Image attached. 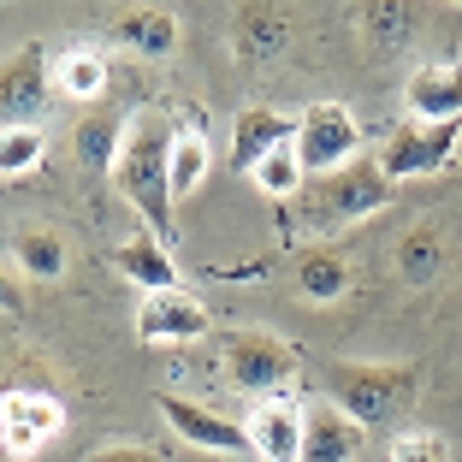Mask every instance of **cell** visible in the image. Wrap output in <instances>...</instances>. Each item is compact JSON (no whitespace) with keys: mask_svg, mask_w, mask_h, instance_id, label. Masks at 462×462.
<instances>
[{"mask_svg":"<svg viewBox=\"0 0 462 462\" xmlns=\"http://www.w3.org/2000/svg\"><path fill=\"white\" fill-rule=\"evenodd\" d=\"M113 184L119 196L143 214V226L172 249L178 237V219H172V125L161 113H143L136 125H125V143H119V161H113Z\"/></svg>","mask_w":462,"mask_h":462,"instance_id":"6da1fadb","label":"cell"},{"mask_svg":"<svg viewBox=\"0 0 462 462\" xmlns=\"http://www.w3.org/2000/svg\"><path fill=\"white\" fill-rule=\"evenodd\" d=\"M421 397V367L409 362H332L327 367V403L344 409L356 427H385Z\"/></svg>","mask_w":462,"mask_h":462,"instance_id":"7a4b0ae2","label":"cell"},{"mask_svg":"<svg viewBox=\"0 0 462 462\" xmlns=\"http://www.w3.org/2000/svg\"><path fill=\"white\" fill-rule=\"evenodd\" d=\"M297 202L314 231H338V226H356V219L385 214L392 208V178L380 172V161H350L344 172L309 178V190Z\"/></svg>","mask_w":462,"mask_h":462,"instance_id":"3957f363","label":"cell"},{"mask_svg":"<svg viewBox=\"0 0 462 462\" xmlns=\"http://www.w3.org/2000/svg\"><path fill=\"white\" fill-rule=\"evenodd\" d=\"M219 356H226V380L237 385V392H249V397L291 385V380H297V367H302L297 344L279 338V332H267V327L226 332V338H219Z\"/></svg>","mask_w":462,"mask_h":462,"instance_id":"277c9868","label":"cell"},{"mask_svg":"<svg viewBox=\"0 0 462 462\" xmlns=\"http://www.w3.org/2000/svg\"><path fill=\"white\" fill-rule=\"evenodd\" d=\"M362 149V125L344 101H314V107L297 113V136H291V154L302 161L309 178H327V172H344Z\"/></svg>","mask_w":462,"mask_h":462,"instance_id":"5b68a950","label":"cell"},{"mask_svg":"<svg viewBox=\"0 0 462 462\" xmlns=\"http://www.w3.org/2000/svg\"><path fill=\"white\" fill-rule=\"evenodd\" d=\"M462 143V119H445V125H421V119H403L392 136H385L380 149V172L392 178H433L450 166V154H457Z\"/></svg>","mask_w":462,"mask_h":462,"instance_id":"8992f818","label":"cell"},{"mask_svg":"<svg viewBox=\"0 0 462 462\" xmlns=\"http://www.w3.org/2000/svg\"><path fill=\"white\" fill-rule=\"evenodd\" d=\"M48 89H54V66L36 42L13 48L0 60V131H30L48 107Z\"/></svg>","mask_w":462,"mask_h":462,"instance_id":"52a82bcc","label":"cell"},{"mask_svg":"<svg viewBox=\"0 0 462 462\" xmlns=\"http://www.w3.org/2000/svg\"><path fill=\"white\" fill-rule=\"evenodd\" d=\"M60 433H66V409L48 392H6L0 397V445L13 450L18 462L48 450Z\"/></svg>","mask_w":462,"mask_h":462,"instance_id":"ba28073f","label":"cell"},{"mask_svg":"<svg viewBox=\"0 0 462 462\" xmlns=\"http://www.w3.org/2000/svg\"><path fill=\"white\" fill-rule=\"evenodd\" d=\"M208 309H202V297L196 291H154L143 309H136V338L143 344H196V338H208Z\"/></svg>","mask_w":462,"mask_h":462,"instance_id":"9c48e42d","label":"cell"},{"mask_svg":"<svg viewBox=\"0 0 462 462\" xmlns=\"http://www.w3.org/2000/svg\"><path fill=\"white\" fill-rule=\"evenodd\" d=\"M154 403H161L166 427L178 433V445H196V450H208V457H237V450H249V433H244V427L226 421V415H214V409H202V403H190V397L161 392Z\"/></svg>","mask_w":462,"mask_h":462,"instance_id":"30bf717a","label":"cell"},{"mask_svg":"<svg viewBox=\"0 0 462 462\" xmlns=\"http://www.w3.org/2000/svg\"><path fill=\"white\" fill-rule=\"evenodd\" d=\"M291 136H297V119L279 107H244L237 113V131H231V172H255L267 154L291 149Z\"/></svg>","mask_w":462,"mask_h":462,"instance_id":"8fae6325","label":"cell"},{"mask_svg":"<svg viewBox=\"0 0 462 462\" xmlns=\"http://www.w3.org/2000/svg\"><path fill=\"white\" fill-rule=\"evenodd\" d=\"M244 433H249V450L261 462H302V403L267 397V403H255Z\"/></svg>","mask_w":462,"mask_h":462,"instance_id":"7c38bea8","label":"cell"},{"mask_svg":"<svg viewBox=\"0 0 462 462\" xmlns=\"http://www.w3.org/2000/svg\"><path fill=\"white\" fill-rule=\"evenodd\" d=\"M362 457V427L332 403L302 409V462H356Z\"/></svg>","mask_w":462,"mask_h":462,"instance_id":"4fadbf2b","label":"cell"},{"mask_svg":"<svg viewBox=\"0 0 462 462\" xmlns=\"http://www.w3.org/2000/svg\"><path fill=\"white\" fill-rule=\"evenodd\" d=\"M403 107L421 125L462 119V66H421L403 83Z\"/></svg>","mask_w":462,"mask_h":462,"instance_id":"5bb4252c","label":"cell"},{"mask_svg":"<svg viewBox=\"0 0 462 462\" xmlns=\"http://www.w3.org/2000/svg\"><path fill=\"white\" fill-rule=\"evenodd\" d=\"M113 267H119L131 285H143L149 297H154V291H178V261H172V249H166L154 231L125 237V244L113 249Z\"/></svg>","mask_w":462,"mask_h":462,"instance_id":"9a60e30c","label":"cell"},{"mask_svg":"<svg viewBox=\"0 0 462 462\" xmlns=\"http://www.w3.org/2000/svg\"><path fill=\"white\" fill-rule=\"evenodd\" d=\"M279 48H285V13H273V6H244V13L231 18V54L244 60V66H267Z\"/></svg>","mask_w":462,"mask_h":462,"instance_id":"2e32d148","label":"cell"},{"mask_svg":"<svg viewBox=\"0 0 462 462\" xmlns=\"http://www.w3.org/2000/svg\"><path fill=\"white\" fill-rule=\"evenodd\" d=\"M113 36L131 48V54H149V60H166L178 48V18L161 13V6H136L113 24Z\"/></svg>","mask_w":462,"mask_h":462,"instance_id":"e0dca14e","label":"cell"},{"mask_svg":"<svg viewBox=\"0 0 462 462\" xmlns=\"http://www.w3.org/2000/svg\"><path fill=\"white\" fill-rule=\"evenodd\" d=\"M202 178H208V131L190 113L184 125H172V202L202 190Z\"/></svg>","mask_w":462,"mask_h":462,"instance_id":"ac0fdd59","label":"cell"},{"mask_svg":"<svg viewBox=\"0 0 462 462\" xmlns=\"http://www.w3.org/2000/svg\"><path fill=\"white\" fill-rule=\"evenodd\" d=\"M119 143H125V119L119 113H83L78 131H71V149H78V161L89 166V172H113Z\"/></svg>","mask_w":462,"mask_h":462,"instance_id":"d6986e66","label":"cell"},{"mask_svg":"<svg viewBox=\"0 0 462 462\" xmlns=\"http://www.w3.org/2000/svg\"><path fill=\"white\" fill-rule=\"evenodd\" d=\"M297 291L309 302H338L344 291H350V261H344L338 249H309V255L297 261Z\"/></svg>","mask_w":462,"mask_h":462,"instance_id":"ffe728a7","label":"cell"},{"mask_svg":"<svg viewBox=\"0 0 462 462\" xmlns=\"http://www.w3.org/2000/svg\"><path fill=\"white\" fill-rule=\"evenodd\" d=\"M54 83L78 101H96L101 89H107V54H101V48H66L60 66H54Z\"/></svg>","mask_w":462,"mask_h":462,"instance_id":"44dd1931","label":"cell"},{"mask_svg":"<svg viewBox=\"0 0 462 462\" xmlns=\"http://www.w3.org/2000/svg\"><path fill=\"white\" fill-rule=\"evenodd\" d=\"M439 267H445V237H439V226H415L397 244V273H403L409 285H427V279H439Z\"/></svg>","mask_w":462,"mask_h":462,"instance_id":"7402d4cb","label":"cell"},{"mask_svg":"<svg viewBox=\"0 0 462 462\" xmlns=\"http://www.w3.org/2000/svg\"><path fill=\"white\" fill-rule=\"evenodd\" d=\"M66 237L60 231H48V226H30V231H18V267L30 273V279H60L66 273Z\"/></svg>","mask_w":462,"mask_h":462,"instance_id":"603a6c76","label":"cell"},{"mask_svg":"<svg viewBox=\"0 0 462 462\" xmlns=\"http://www.w3.org/2000/svg\"><path fill=\"white\" fill-rule=\"evenodd\" d=\"M249 178H255V190H261V196H279V202H297V196L309 190V172H302V161H297L291 149L267 154V161H261Z\"/></svg>","mask_w":462,"mask_h":462,"instance_id":"cb8c5ba5","label":"cell"},{"mask_svg":"<svg viewBox=\"0 0 462 462\" xmlns=\"http://www.w3.org/2000/svg\"><path fill=\"white\" fill-rule=\"evenodd\" d=\"M362 30L380 42V48H397V42H409L415 30H421V13H415V6L385 0V6H367V13H362Z\"/></svg>","mask_w":462,"mask_h":462,"instance_id":"d4e9b609","label":"cell"},{"mask_svg":"<svg viewBox=\"0 0 462 462\" xmlns=\"http://www.w3.org/2000/svg\"><path fill=\"white\" fill-rule=\"evenodd\" d=\"M42 125H30V131H0V178H24L30 166L42 161Z\"/></svg>","mask_w":462,"mask_h":462,"instance_id":"484cf974","label":"cell"},{"mask_svg":"<svg viewBox=\"0 0 462 462\" xmlns=\"http://www.w3.org/2000/svg\"><path fill=\"white\" fill-rule=\"evenodd\" d=\"M392 462H450V450L439 433H403L392 445Z\"/></svg>","mask_w":462,"mask_h":462,"instance_id":"4316f807","label":"cell"},{"mask_svg":"<svg viewBox=\"0 0 462 462\" xmlns=\"http://www.w3.org/2000/svg\"><path fill=\"white\" fill-rule=\"evenodd\" d=\"M89 462H161L154 450H143V445H107V450H96Z\"/></svg>","mask_w":462,"mask_h":462,"instance_id":"83f0119b","label":"cell"},{"mask_svg":"<svg viewBox=\"0 0 462 462\" xmlns=\"http://www.w3.org/2000/svg\"><path fill=\"white\" fill-rule=\"evenodd\" d=\"M24 309V291H18V279L6 267H0V314H18Z\"/></svg>","mask_w":462,"mask_h":462,"instance_id":"f1b7e54d","label":"cell"}]
</instances>
